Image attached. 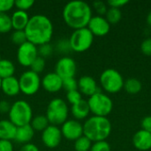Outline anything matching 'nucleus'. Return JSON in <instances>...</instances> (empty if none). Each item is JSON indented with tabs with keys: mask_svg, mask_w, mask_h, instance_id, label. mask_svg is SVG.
<instances>
[{
	"mask_svg": "<svg viewBox=\"0 0 151 151\" xmlns=\"http://www.w3.org/2000/svg\"><path fill=\"white\" fill-rule=\"evenodd\" d=\"M27 42L35 46L50 43L53 36V24L49 17L43 14H35L30 17L25 28Z\"/></svg>",
	"mask_w": 151,
	"mask_h": 151,
	"instance_id": "nucleus-1",
	"label": "nucleus"
},
{
	"mask_svg": "<svg viewBox=\"0 0 151 151\" xmlns=\"http://www.w3.org/2000/svg\"><path fill=\"white\" fill-rule=\"evenodd\" d=\"M63 19L65 23L73 30L88 27L92 18L91 6L81 0L68 2L63 8Z\"/></svg>",
	"mask_w": 151,
	"mask_h": 151,
	"instance_id": "nucleus-2",
	"label": "nucleus"
},
{
	"mask_svg": "<svg viewBox=\"0 0 151 151\" xmlns=\"http://www.w3.org/2000/svg\"><path fill=\"white\" fill-rule=\"evenodd\" d=\"M112 126L107 117L92 116L83 124V135L92 142L106 141L111 134Z\"/></svg>",
	"mask_w": 151,
	"mask_h": 151,
	"instance_id": "nucleus-3",
	"label": "nucleus"
},
{
	"mask_svg": "<svg viewBox=\"0 0 151 151\" xmlns=\"http://www.w3.org/2000/svg\"><path fill=\"white\" fill-rule=\"evenodd\" d=\"M69 108L66 102L62 98H54L47 105L46 118L50 125L61 126L68 119Z\"/></svg>",
	"mask_w": 151,
	"mask_h": 151,
	"instance_id": "nucleus-4",
	"label": "nucleus"
},
{
	"mask_svg": "<svg viewBox=\"0 0 151 151\" xmlns=\"http://www.w3.org/2000/svg\"><path fill=\"white\" fill-rule=\"evenodd\" d=\"M8 116L9 120L19 127L30 124L33 119V110L27 101L18 100L12 104Z\"/></svg>",
	"mask_w": 151,
	"mask_h": 151,
	"instance_id": "nucleus-5",
	"label": "nucleus"
},
{
	"mask_svg": "<svg viewBox=\"0 0 151 151\" xmlns=\"http://www.w3.org/2000/svg\"><path fill=\"white\" fill-rule=\"evenodd\" d=\"M90 113L94 116L107 117L113 109V102L110 96L103 92H97L88 100Z\"/></svg>",
	"mask_w": 151,
	"mask_h": 151,
	"instance_id": "nucleus-6",
	"label": "nucleus"
},
{
	"mask_svg": "<svg viewBox=\"0 0 151 151\" xmlns=\"http://www.w3.org/2000/svg\"><path fill=\"white\" fill-rule=\"evenodd\" d=\"M100 85L104 91L110 94L119 93L124 88V78L121 73L113 68L105 69L99 78Z\"/></svg>",
	"mask_w": 151,
	"mask_h": 151,
	"instance_id": "nucleus-7",
	"label": "nucleus"
},
{
	"mask_svg": "<svg viewBox=\"0 0 151 151\" xmlns=\"http://www.w3.org/2000/svg\"><path fill=\"white\" fill-rule=\"evenodd\" d=\"M94 37L88 27L73 30L69 38L72 50L78 53L87 51L92 46Z\"/></svg>",
	"mask_w": 151,
	"mask_h": 151,
	"instance_id": "nucleus-8",
	"label": "nucleus"
},
{
	"mask_svg": "<svg viewBox=\"0 0 151 151\" xmlns=\"http://www.w3.org/2000/svg\"><path fill=\"white\" fill-rule=\"evenodd\" d=\"M20 92L26 96H34L35 95L40 87L42 86V80L40 75L31 70L26 71L19 78Z\"/></svg>",
	"mask_w": 151,
	"mask_h": 151,
	"instance_id": "nucleus-9",
	"label": "nucleus"
},
{
	"mask_svg": "<svg viewBox=\"0 0 151 151\" xmlns=\"http://www.w3.org/2000/svg\"><path fill=\"white\" fill-rule=\"evenodd\" d=\"M38 57L37 46L29 42H26L19 46L17 50V61L24 67H30L32 63Z\"/></svg>",
	"mask_w": 151,
	"mask_h": 151,
	"instance_id": "nucleus-10",
	"label": "nucleus"
},
{
	"mask_svg": "<svg viewBox=\"0 0 151 151\" xmlns=\"http://www.w3.org/2000/svg\"><path fill=\"white\" fill-rule=\"evenodd\" d=\"M77 72V64L70 57H63L58 60L55 65V73L63 80L74 78Z\"/></svg>",
	"mask_w": 151,
	"mask_h": 151,
	"instance_id": "nucleus-11",
	"label": "nucleus"
},
{
	"mask_svg": "<svg viewBox=\"0 0 151 151\" xmlns=\"http://www.w3.org/2000/svg\"><path fill=\"white\" fill-rule=\"evenodd\" d=\"M62 133L60 127L53 125H50L45 130L42 132V142L43 145L48 149H55L59 146L62 142Z\"/></svg>",
	"mask_w": 151,
	"mask_h": 151,
	"instance_id": "nucleus-12",
	"label": "nucleus"
},
{
	"mask_svg": "<svg viewBox=\"0 0 151 151\" xmlns=\"http://www.w3.org/2000/svg\"><path fill=\"white\" fill-rule=\"evenodd\" d=\"M62 136L68 141H76L83 135V125L76 119H67L60 127Z\"/></svg>",
	"mask_w": 151,
	"mask_h": 151,
	"instance_id": "nucleus-13",
	"label": "nucleus"
},
{
	"mask_svg": "<svg viewBox=\"0 0 151 151\" xmlns=\"http://www.w3.org/2000/svg\"><path fill=\"white\" fill-rule=\"evenodd\" d=\"M87 27L94 36H104L110 32L111 24L104 17L96 15L92 16Z\"/></svg>",
	"mask_w": 151,
	"mask_h": 151,
	"instance_id": "nucleus-14",
	"label": "nucleus"
},
{
	"mask_svg": "<svg viewBox=\"0 0 151 151\" xmlns=\"http://www.w3.org/2000/svg\"><path fill=\"white\" fill-rule=\"evenodd\" d=\"M42 86L49 93H58L63 88V79L55 72L45 74L42 80Z\"/></svg>",
	"mask_w": 151,
	"mask_h": 151,
	"instance_id": "nucleus-15",
	"label": "nucleus"
},
{
	"mask_svg": "<svg viewBox=\"0 0 151 151\" xmlns=\"http://www.w3.org/2000/svg\"><path fill=\"white\" fill-rule=\"evenodd\" d=\"M78 90L81 95H85L88 97L92 96L97 92H100L96 80L89 75H84L79 79Z\"/></svg>",
	"mask_w": 151,
	"mask_h": 151,
	"instance_id": "nucleus-16",
	"label": "nucleus"
},
{
	"mask_svg": "<svg viewBox=\"0 0 151 151\" xmlns=\"http://www.w3.org/2000/svg\"><path fill=\"white\" fill-rule=\"evenodd\" d=\"M133 144L136 150L148 151L151 150V134L141 129L133 136Z\"/></svg>",
	"mask_w": 151,
	"mask_h": 151,
	"instance_id": "nucleus-17",
	"label": "nucleus"
},
{
	"mask_svg": "<svg viewBox=\"0 0 151 151\" xmlns=\"http://www.w3.org/2000/svg\"><path fill=\"white\" fill-rule=\"evenodd\" d=\"M1 91L7 96H16L20 93L19 79L15 76L8 77L2 80Z\"/></svg>",
	"mask_w": 151,
	"mask_h": 151,
	"instance_id": "nucleus-18",
	"label": "nucleus"
},
{
	"mask_svg": "<svg viewBox=\"0 0 151 151\" xmlns=\"http://www.w3.org/2000/svg\"><path fill=\"white\" fill-rule=\"evenodd\" d=\"M35 133V131L32 128L30 124L22 126V127H17V130H16L14 141L22 145L30 143L31 140L34 138Z\"/></svg>",
	"mask_w": 151,
	"mask_h": 151,
	"instance_id": "nucleus-19",
	"label": "nucleus"
},
{
	"mask_svg": "<svg viewBox=\"0 0 151 151\" xmlns=\"http://www.w3.org/2000/svg\"><path fill=\"white\" fill-rule=\"evenodd\" d=\"M29 19L30 17L27 12L16 10L11 16L12 27L14 30H25Z\"/></svg>",
	"mask_w": 151,
	"mask_h": 151,
	"instance_id": "nucleus-20",
	"label": "nucleus"
},
{
	"mask_svg": "<svg viewBox=\"0 0 151 151\" xmlns=\"http://www.w3.org/2000/svg\"><path fill=\"white\" fill-rule=\"evenodd\" d=\"M71 112H72V115L73 116L74 119H76L78 121L86 119L90 113L88 101L82 99L79 103L72 105Z\"/></svg>",
	"mask_w": 151,
	"mask_h": 151,
	"instance_id": "nucleus-21",
	"label": "nucleus"
},
{
	"mask_svg": "<svg viewBox=\"0 0 151 151\" xmlns=\"http://www.w3.org/2000/svg\"><path fill=\"white\" fill-rule=\"evenodd\" d=\"M17 127L9 119L0 120V140L12 141L15 138Z\"/></svg>",
	"mask_w": 151,
	"mask_h": 151,
	"instance_id": "nucleus-22",
	"label": "nucleus"
},
{
	"mask_svg": "<svg viewBox=\"0 0 151 151\" xmlns=\"http://www.w3.org/2000/svg\"><path fill=\"white\" fill-rule=\"evenodd\" d=\"M15 65L9 59H0V79L14 76Z\"/></svg>",
	"mask_w": 151,
	"mask_h": 151,
	"instance_id": "nucleus-23",
	"label": "nucleus"
},
{
	"mask_svg": "<svg viewBox=\"0 0 151 151\" xmlns=\"http://www.w3.org/2000/svg\"><path fill=\"white\" fill-rule=\"evenodd\" d=\"M125 90L130 95H136L141 92L142 88V82L135 78H129L124 82Z\"/></svg>",
	"mask_w": 151,
	"mask_h": 151,
	"instance_id": "nucleus-24",
	"label": "nucleus"
},
{
	"mask_svg": "<svg viewBox=\"0 0 151 151\" xmlns=\"http://www.w3.org/2000/svg\"><path fill=\"white\" fill-rule=\"evenodd\" d=\"M30 126L35 131L42 132L50 126V122L45 115H38L32 119Z\"/></svg>",
	"mask_w": 151,
	"mask_h": 151,
	"instance_id": "nucleus-25",
	"label": "nucleus"
},
{
	"mask_svg": "<svg viewBox=\"0 0 151 151\" xmlns=\"http://www.w3.org/2000/svg\"><path fill=\"white\" fill-rule=\"evenodd\" d=\"M105 19L110 24H117L122 19V12L120 9L110 7L105 13Z\"/></svg>",
	"mask_w": 151,
	"mask_h": 151,
	"instance_id": "nucleus-26",
	"label": "nucleus"
},
{
	"mask_svg": "<svg viewBox=\"0 0 151 151\" xmlns=\"http://www.w3.org/2000/svg\"><path fill=\"white\" fill-rule=\"evenodd\" d=\"M92 144V142L88 137L82 135L81 137L74 141V151H89Z\"/></svg>",
	"mask_w": 151,
	"mask_h": 151,
	"instance_id": "nucleus-27",
	"label": "nucleus"
},
{
	"mask_svg": "<svg viewBox=\"0 0 151 151\" xmlns=\"http://www.w3.org/2000/svg\"><path fill=\"white\" fill-rule=\"evenodd\" d=\"M12 29L11 16H9L7 13L0 12V33L5 34L10 32Z\"/></svg>",
	"mask_w": 151,
	"mask_h": 151,
	"instance_id": "nucleus-28",
	"label": "nucleus"
},
{
	"mask_svg": "<svg viewBox=\"0 0 151 151\" xmlns=\"http://www.w3.org/2000/svg\"><path fill=\"white\" fill-rule=\"evenodd\" d=\"M11 39L12 42L18 46H20L24 42H27L24 30H14L11 35Z\"/></svg>",
	"mask_w": 151,
	"mask_h": 151,
	"instance_id": "nucleus-29",
	"label": "nucleus"
},
{
	"mask_svg": "<svg viewBox=\"0 0 151 151\" xmlns=\"http://www.w3.org/2000/svg\"><path fill=\"white\" fill-rule=\"evenodd\" d=\"M56 49L58 52H60L62 54H67V53H70L71 51H73L71 45H70L69 39H60L57 42Z\"/></svg>",
	"mask_w": 151,
	"mask_h": 151,
	"instance_id": "nucleus-30",
	"label": "nucleus"
},
{
	"mask_svg": "<svg viewBox=\"0 0 151 151\" xmlns=\"http://www.w3.org/2000/svg\"><path fill=\"white\" fill-rule=\"evenodd\" d=\"M37 50H38V56L45 59L46 58H49L52 55L53 47L50 43H45V44L38 46Z\"/></svg>",
	"mask_w": 151,
	"mask_h": 151,
	"instance_id": "nucleus-31",
	"label": "nucleus"
},
{
	"mask_svg": "<svg viewBox=\"0 0 151 151\" xmlns=\"http://www.w3.org/2000/svg\"><path fill=\"white\" fill-rule=\"evenodd\" d=\"M44 68H45V59L39 56L35 58V60L30 65V70L38 74L41 73L44 70Z\"/></svg>",
	"mask_w": 151,
	"mask_h": 151,
	"instance_id": "nucleus-32",
	"label": "nucleus"
},
{
	"mask_svg": "<svg viewBox=\"0 0 151 151\" xmlns=\"http://www.w3.org/2000/svg\"><path fill=\"white\" fill-rule=\"evenodd\" d=\"M66 99H67L69 104L73 105V104H77L82 100V95L81 94V92L78 89L69 91L66 93Z\"/></svg>",
	"mask_w": 151,
	"mask_h": 151,
	"instance_id": "nucleus-33",
	"label": "nucleus"
},
{
	"mask_svg": "<svg viewBox=\"0 0 151 151\" xmlns=\"http://www.w3.org/2000/svg\"><path fill=\"white\" fill-rule=\"evenodd\" d=\"M35 4V1L33 0H17L14 1V6L17 10L27 12Z\"/></svg>",
	"mask_w": 151,
	"mask_h": 151,
	"instance_id": "nucleus-34",
	"label": "nucleus"
},
{
	"mask_svg": "<svg viewBox=\"0 0 151 151\" xmlns=\"http://www.w3.org/2000/svg\"><path fill=\"white\" fill-rule=\"evenodd\" d=\"M63 88L66 90V92L77 90L78 89V81L75 78H68L63 80Z\"/></svg>",
	"mask_w": 151,
	"mask_h": 151,
	"instance_id": "nucleus-35",
	"label": "nucleus"
},
{
	"mask_svg": "<svg viewBox=\"0 0 151 151\" xmlns=\"http://www.w3.org/2000/svg\"><path fill=\"white\" fill-rule=\"evenodd\" d=\"M89 151H111V145L106 141L94 142Z\"/></svg>",
	"mask_w": 151,
	"mask_h": 151,
	"instance_id": "nucleus-36",
	"label": "nucleus"
},
{
	"mask_svg": "<svg viewBox=\"0 0 151 151\" xmlns=\"http://www.w3.org/2000/svg\"><path fill=\"white\" fill-rule=\"evenodd\" d=\"M93 8L95 9V11L96 12V13L99 15V16H103V15H105L107 10H108V7L106 5V4L103 1H95L93 3Z\"/></svg>",
	"mask_w": 151,
	"mask_h": 151,
	"instance_id": "nucleus-37",
	"label": "nucleus"
},
{
	"mask_svg": "<svg viewBox=\"0 0 151 151\" xmlns=\"http://www.w3.org/2000/svg\"><path fill=\"white\" fill-rule=\"evenodd\" d=\"M14 7L13 0H0V12L7 13Z\"/></svg>",
	"mask_w": 151,
	"mask_h": 151,
	"instance_id": "nucleus-38",
	"label": "nucleus"
},
{
	"mask_svg": "<svg viewBox=\"0 0 151 151\" xmlns=\"http://www.w3.org/2000/svg\"><path fill=\"white\" fill-rule=\"evenodd\" d=\"M141 50L146 56H151V38H147L142 41L141 44Z\"/></svg>",
	"mask_w": 151,
	"mask_h": 151,
	"instance_id": "nucleus-39",
	"label": "nucleus"
},
{
	"mask_svg": "<svg viewBox=\"0 0 151 151\" xmlns=\"http://www.w3.org/2000/svg\"><path fill=\"white\" fill-rule=\"evenodd\" d=\"M128 3H129L128 0H110L107 2V4H109L110 7L117 8V9H120V7L125 6Z\"/></svg>",
	"mask_w": 151,
	"mask_h": 151,
	"instance_id": "nucleus-40",
	"label": "nucleus"
},
{
	"mask_svg": "<svg viewBox=\"0 0 151 151\" xmlns=\"http://www.w3.org/2000/svg\"><path fill=\"white\" fill-rule=\"evenodd\" d=\"M13 144L12 141L0 140V151H13Z\"/></svg>",
	"mask_w": 151,
	"mask_h": 151,
	"instance_id": "nucleus-41",
	"label": "nucleus"
},
{
	"mask_svg": "<svg viewBox=\"0 0 151 151\" xmlns=\"http://www.w3.org/2000/svg\"><path fill=\"white\" fill-rule=\"evenodd\" d=\"M142 129L151 134V116H147L142 120Z\"/></svg>",
	"mask_w": 151,
	"mask_h": 151,
	"instance_id": "nucleus-42",
	"label": "nucleus"
},
{
	"mask_svg": "<svg viewBox=\"0 0 151 151\" xmlns=\"http://www.w3.org/2000/svg\"><path fill=\"white\" fill-rule=\"evenodd\" d=\"M11 106H12V104L7 101H5V100L0 101V113H2V114L9 113Z\"/></svg>",
	"mask_w": 151,
	"mask_h": 151,
	"instance_id": "nucleus-43",
	"label": "nucleus"
},
{
	"mask_svg": "<svg viewBox=\"0 0 151 151\" xmlns=\"http://www.w3.org/2000/svg\"><path fill=\"white\" fill-rule=\"evenodd\" d=\"M19 151H40L39 148L35 145L34 143H27L25 145H22L21 149L19 150Z\"/></svg>",
	"mask_w": 151,
	"mask_h": 151,
	"instance_id": "nucleus-44",
	"label": "nucleus"
},
{
	"mask_svg": "<svg viewBox=\"0 0 151 151\" xmlns=\"http://www.w3.org/2000/svg\"><path fill=\"white\" fill-rule=\"evenodd\" d=\"M147 23H148L149 26L151 27V11L148 13V15H147Z\"/></svg>",
	"mask_w": 151,
	"mask_h": 151,
	"instance_id": "nucleus-45",
	"label": "nucleus"
},
{
	"mask_svg": "<svg viewBox=\"0 0 151 151\" xmlns=\"http://www.w3.org/2000/svg\"><path fill=\"white\" fill-rule=\"evenodd\" d=\"M1 84H2V79H0V91H1Z\"/></svg>",
	"mask_w": 151,
	"mask_h": 151,
	"instance_id": "nucleus-46",
	"label": "nucleus"
}]
</instances>
